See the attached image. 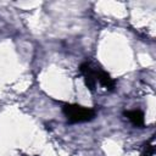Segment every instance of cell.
Here are the masks:
<instances>
[{
    "mask_svg": "<svg viewBox=\"0 0 156 156\" xmlns=\"http://www.w3.org/2000/svg\"><path fill=\"white\" fill-rule=\"evenodd\" d=\"M62 111L65 116L67 117L68 122L71 123H80V122H87L94 118L95 111L93 108L83 107L79 105H65L62 107Z\"/></svg>",
    "mask_w": 156,
    "mask_h": 156,
    "instance_id": "cell-1",
    "label": "cell"
},
{
    "mask_svg": "<svg viewBox=\"0 0 156 156\" xmlns=\"http://www.w3.org/2000/svg\"><path fill=\"white\" fill-rule=\"evenodd\" d=\"M79 71L84 78V83L87 85V88L91 91L95 90L96 88V84H98V80H96V71L98 68H94L91 66L90 62H84L80 65L79 67Z\"/></svg>",
    "mask_w": 156,
    "mask_h": 156,
    "instance_id": "cell-2",
    "label": "cell"
},
{
    "mask_svg": "<svg viewBox=\"0 0 156 156\" xmlns=\"http://www.w3.org/2000/svg\"><path fill=\"white\" fill-rule=\"evenodd\" d=\"M124 115L128 117V119L136 127L143 126L144 124V115L141 111L139 110H133V111H127L124 112Z\"/></svg>",
    "mask_w": 156,
    "mask_h": 156,
    "instance_id": "cell-3",
    "label": "cell"
},
{
    "mask_svg": "<svg viewBox=\"0 0 156 156\" xmlns=\"http://www.w3.org/2000/svg\"><path fill=\"white\" fill-rule=\"evenodd\" d=\"M152 155H154V144L146 146V149H145L143 156H152Z\"/></svg>",
    "mask_w": 156,
    "mask_h": 156,
    "instance_id": "cell-4",
    "label": "cell"
}]
</instances>
